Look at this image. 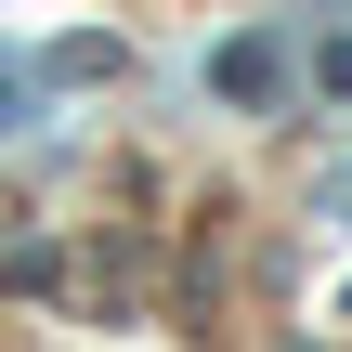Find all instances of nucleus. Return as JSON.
<instances>
[{
  "instance_id": "20e7f679",
  "label": "nucleus",
  "mask_w": 352,
  "mask_h": 352,
  "mask_svg": "<svg viewBox=\"0 0 352 352\" xmlns=\"http://www.w3.org/2000/svg\"><path fill=\"white\" fill-rule=\"evenodd\" d=\"M340 196H352V183H340Z\"/></svg>"
},
{
  "instance_id": "f257e3e1",
  "label": "nucleus",
  "mask_w": 352,
  "mask_h": 352,
  "mask_svg": "<svg viewBox=\"0 0 352 352\" xmlns=\"http://www.w3.org/2000/svg\"><path fill=\"white\" fill-rule=\"evenodd\" d=\"M209 91H222V104H274V91H287V52H274V39H222V52H209Z\"/></svg>"
},
{
  "instance_id": "f03ea898",
  "label": "nucleus",
  "mask_w": 352,
  "mask_h": 352,
  "mask_svg": "<svg viewBox=\"0 0 352 352\" xmlns=\"http://www.w3.org/2000/svg\"><path fill=\"white\" fill-rule=\"evenodd\" d=\"M26 118H39V91H26V78L0 65V131H26Z\"/></svg>"
},
{
  "instance_id": "7ed1b4c3",
  "label": "nucleus",
  "mask_w": 352,
  "mask_h": 352,
  "mask_svg": "<svg viewBox=\"0 0 352 352\" xmlns=\"http://www.w3.org/2000/svg\"><path fill=\"white\" fill-rule=\"evenodd\" d=\"M314 78H327V91H352V39H327V52H314Z\"/></svg>"
}]
</instances>
